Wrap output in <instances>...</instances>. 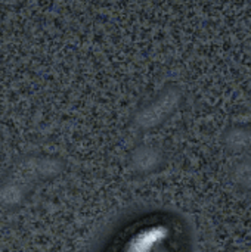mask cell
<instances>
[{
  "label": "cell",
  "mask_w": 251,
  "mask_h": 252,
  "mask_svg": "<svg viewBox=\"0 0 251 252\" xmlns=\"http://www.w3.org/2000/svg\"><path fill=\"white\" fill-rule=\"evenodd\" d=\"M115 252H182L178 230L167 221H146L133 227Z\"/></svg>",
  "instance_id": "6da1fadb"
}]
</instances>
